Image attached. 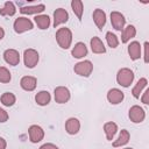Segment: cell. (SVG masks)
Here are the masks:
<instances>
[{
	"instance_id": "cell-1",
	"label": "cell",
	"mask_w": 149,
	"mask_h": 149,
	"mask_svg": "<svg viewBox=\"0 0 149 149\" xmlns=\"http://www.w3.org/2000/svg\"><path fill=\"white\" fill-rule=\"evenodd\" d=\"M56 41L62 49H69L72 43V31L66 27L59 28L56 31Z\"/></svg>"
},
{
	"instance_id": "cell-2",
	"label": "cell",
	"mask_w": 149,
	"mask_h": 149,
	"mask_svg": "<svg viewBox=\"0 0 149 149\" xmlns=\"http://www.w3.org/2000/svg\"><path fill=\"white\" fill-rule=\"evenodd\" d=\"M134 80V72L128 68H122L116 73V81L122 87H129Z\"/></svg>"
},
{
	"instance_id": "cell-3",
	"label": "cell",
	"mask_w": 149,
	"mask_h": 149,
	"mask_svg": "<svg viewBox=\"0 0 149 149\" xmlns=\"http://www.w3.org/2000/svg\"><path fill=\"white\" fill-rule=\"evenodd\" d=\"M13 28L15 30V33L17 34H22L24 31L31 30L34 28V23L30 19L24 17V16H20L17 19H15L14 23H13Z\"/></svg>"
},
{
	"instance_id": "cell-4",
	"label": "cell",
	"mask_w": 149,
	"mask_h": 149,
	"mask_svg": "<svg viewBox=\"0 0 149 149\" xmlns=\"http://www.w3.org/2000/svg\"><path fill=\"white\" fill-rule=\"evenodd\" d=\"M73 71L74 73H77L78 76H81V77H88L92 71H93V64L91 61H81V62H78L77 64H74L73 66Z\"/></svg>"
},
{
	"instance_id": "cell-5",
	"label": "cell",
	"mask_w": 149,
	"mask_h": 149,
	"mask_svg": "<svg viewBox=\"0 0 149 149\" xmlns=\"http://www.w3.org/2000/svg\"><path fill=\"white\" fill-rule=\"evenodd\" d=\"M38 52L35 50V49H26L24 52H23V62H24V65L28 68V69H33L37 65L38 63Z\"/></svg>"
},
{
	"instance_id": "cell-6",
	"label": "cell",
	"mask_w": 149,
	"mask_h": 149,
	"mask_svg": "<svg viewBox=\"0 0 149 149\" xmlns=\"http://www.w3.org/2000/svg\"><path fill=\"white\" fill-rule=\"evenodd\" d=\"M54 98H55V101L57 104H65L71 98L70 90L65 86H57L54 90Z\"/></svg>"
},
{
	"instance_id": "cell-7",
	"label": "cell",
	"mask_w": 149,
	"mask_h": 149,
	"mask_svg": "<svg viewBox=\"0 0 149 149\" xmlns=\"http://www.w3.org/2000/svg\"><path fill=\"white\" fill-rule=\"evenodd\" d=\"M128 116H129V119H130L132 122H134V123H141L146 119V112L139 105H134V106H132L129 108Z\"/></svg>"
},
{
	"instance_id": "cell-8",
	"label": "cell",
	"mask_w": 149,
	"mask_h": 149,
	"mask_svg": "<svg viewBox=\"0 0 149 149\" xmlns=\"http://www.w3.org/2000/svg\"><path fill=\"white\" fill-rule=\"evenodd\" d=\"M28 134H29V140L33 143H37L43 140L44 137V130L41 126L37 125H31L28 128Z\"/></svg>"
},
{
	"instance_id": "cell-9",
	"label": "cell",
	"mask_w": 149,
	"mask_h": 149,
	"mask_svg": "<svg viewBox=\"0 0 149 149\" xmlns=\"http://www.w3.org/2000/svg\"><path fill=\"white\" fill-rule=\"evenodd\" d=\"M111 23H112V27L115 30L121 31L125 28L126 19L120 12H112L111 13Z\"/></svg>"
},
{
	"instance_id": "cell-10",
	"label": "cell",
	"mask_w": 149,
	"mask_h": 149,
	"mask_svg": "<svg viewBox=\"0 0 149 149\" xmlns=\"http://www.w3.org/2000/svg\"><path fill=\"white\" fill-rule=\"evenodd\" d=\"M3 59L7 64L12 66H16L20 63V54L15 49H7L3 52Z\"/></svg>"
},
{
	"instance_id": "cell-11",
	"label": "cell",
	"mask_w": 149,
	"mask_h": 149,
	"mask_svg": "<svg viewBox=\"0 0 149 149\" xmlns=\"http://www.w3.org/2000/svg\"><path fill=\"white\" fill-rule=\"evenodd\" d=\"M123 98H125V94H123V92H122L121 90H119V88H115V87H114V88H111V90L107 92V100H108V102L112 104V105H118V104L122 102Z\"/></svg>"
},
{
	"instance_id": "cell-12",
	"label": "cell",
	"mask_w": 149,
	"mask_h": 149,
	"mask_svg": "<svg viewBox=\"0 0 149 149\" xmlns=\"http://www.w3.org/2000/svg\"><path fill=\"white\" fill-rule=\"evenodd\" d=\"M69 20V14L66 12V9L64 8H57L54 12V27H58L59 24H63L65 22H68Z\"/></svg>"
},
{
	"instance_id": "cell-13",
	"label": "cell",
	"mask_w": 149,
	"mask_h": 149,
	"mask_svg": "<svg viewBox=\"0 0 149 149\" xmlns=\"http://www.w3.org/2000/svg\"><path fill=\"white\" fill-rule=\"evenodd\" d=\"M65 130L70 135H76L80 130V121L77 118H69L65 121Z\"/></svg>"
},
{
	"instance_id": "cell-14",
	"label": "cell",
	"mask_w": 149,
	"mask_h": 149,
	"mask_svg": "<svg viewBox=\"0 0 149 149\" xmlns=\"http://www.w3.org/2000/svg\"><path fill=\"white\" fill-rule=\"evenodd\" d=\"M20 85L21 87L24 90V91H28V92H31L36 88V85H37V79L33 76H24L21 78L20 80Z\"/></svg>"
},
{
	"instance_id": "cell-15",
	"label": "cell",
	"mask_w": 149,
	"mask_h": 149,
	"mask_svg": "<svg viewBox=\"0 0 149 149\" xmlns=\"http://www.w3.org/2000/svg\"><path fill=\"white\" fill-rule=\"evenodd\" d=\"M93 21H94L95 26L98 27V29L102 30V28L106 24V13L100 8L94 9V12H93Z\"/></svg>"
},
{
	"instance_id": "cell-16",
	"label": "cell",
	"mask_w": 149,
	"mask_h": 149,
	"mask_svg": "<svg viewBox=\"0 0 149 149\" xmlns=\"http://www.w3.org/2000/svg\"><path fill=\"white\" fill-rule=\"evenodd\" d=\"M71 54H72V57H73V58H77V59L85 57V56L87 55V47H86V44H85L84 42H78V43H76L74 47L72 48Z\"/></svg>"
},
{
	"instance_id": "cell-17",
	"label": "cell",
	"mask_w": 149,
	"mask_h": 149,
	"mask_svg": "<svg viewBox=\"0 0 149 149\" xmlns=\"http://www.w3.org/2000/svg\"><path fill=\"white\" fill-rule=\"evenodd\" d=\"M141 44L137 41H133L129 43L128 45V55L130 57V59L136 61L141 57Z\"/></svg>"
},
{
	"instance_id": "cell-18",
	"label": "cell",
	"mask_w": 149,
	"mask_h": 149,
	"mask_svg": "<svg viewBox=\"0 0 149 149\" xmlns=\"http://www.w3.org/2000/svg\"><path fill=\"white\" fill-rule=\"evenodd\" d=\"M90 45H91V50L93 54H105L106 52V48H105V44L102 43V41L94 36L91 38L90 41Z\"/></svg>"
},
{
	"instance_id": "cell-19",
	"label": "cell",
	"mask_w": 149,
	"mask_h": 149,
	"mask_svg": "<svg viewBox=\"0 0 149 149\" xmlns=\"http://www.w3.org/2000/svg\"><path fill=\"white\" fill-rule=\"evenodd\" d=\"M129 139H130V134L127 129H121L118 139L113 142V147L114 148H121L123 146H126L128 142H129Z\"/></svg>"
},
{
	"instance_id": "cell-20",
	"label": "cell",
	"mask_w": 149,
	"mask_h": 149,
	"mask_svg": "<svg viewBox=\"0 0 149 149\" xmlns=\"http://www.w3.org/2000/svg\"><path fill=\"white\" fill-rule=\"evenodd\" d=\"M44 9H45V6H44L43 3H38V5H35V6H24V7H21L19 10H20L21 14L30 15V14H38V13H42Z\"/></svg>"
},
{
	"instance_id": "cell-21",
	"label": "cell",
	"mask_w": 149,
	"mask_h": 149,
	"mask_svg": "<svg viewBox=\"0 0 149 149\" xmlns=\"http://www.w3.org/2000/svg\"><path fill=\"white\" fill-rule=\"evenodd\" d=\"M136 35V28L133 24L127 26L126 28L122 29V35H121V42L122 43H128L132 38H134Z\"/></svg>"
},
{
	"instance_id": "cell-22",
	"label": "cell",
	"mask_w": 149,
	"mask_h": 149,
	"mask_svg": "<svg viewBox=\"0 0 149 149\" xmlns=\"http://www.w3.org/2000/svg\"><path fill=\"white\" fill-rule=\"evenodd\" d=\"M104 132H105V135H106V139L108 141H112L114 135L116 134L118 132V125L113 121H108L104 125Z\"/></svg>"
},
{
	"instance_id": "cell-23",
	"label": "cell",
	"mask_w": 149,
	"mask_h": 149,
	"mask_svg": "<svg viewBox=\"0 0 149 149\" xmlns=\"http://www.w3.org/2000/svg\"><path fill=\"white\" fill-rule=\"evenodd\" d=\"M51 100V95L48 91H40L35 95V101L40 106H47Z\"/></svg>"
},
{
	"instance_id": "cell-24",
	"label": "cell",
	"mask_w": 149,
	"mask_h": 149,
	"mask_svg": "<svg viewBox=\"0 0 149 149\" xmlns=\"http://www.w3.org/2000/svg\"><path fill=\"white\" fill-rule=\"evenodd\" d=\"M34 21L35 23L37 24V27L42 30L44 29H48L49 26H50V17L48 15H44V14H40V15H36L34 17Z\"/></svg>"
},
{
	"instance_id": "cell-25",
	"label": "cell",
	"mask_w": 149,
	"mask_h": 149,
	"mask_svg": "<svg viewBox=\"0 0 149 149\" xmlns=\"http://www.w3.org/2000/svg\"><path fill=\"white\" fill-rule=\"evenodd\" d=\"M147 84H148L147 78H140V79L137 80V83L135 84V86L133 87V90H132L133 97L136 98V99L140 98V94L142 93V91H143V88L147 86Z\"/></svg>"
},
{
	"instance_id": "cell-26",
	"label": "cell",
	"mask_w": 149,
	"mask_h": 149,
	"mask_svg": "<svg viewBox=\"0 0 149 149\" xmlns=\"http://www.w3.org/2000/svg\"><path fill=\"white\" fill-rule=\"evenodd\" d=\"M71 8L72 12L74 13V15L77 16V19L79 21H81L83 17V13H84V5L80 0H72L71 1Z\"/></svg>"
},
{
	"instance_id": "cell-27",
	"label": "cell",
	"mask_w": 149,
	"mask_h": 149,
	"mask_svg": "<svg viewBox=\"0 0 149 149\" xmlns=\"http://www.w3.org/2000/svg\"><path fill=\"white\" fill-rule=\"evenodd\" d=\"M0 101H1V104H2L3 106L10 107V106H13V105L15 104L16 97H15V94L12 93V92H5V93H2V95L0 97Z\"/></svg>"
},
{
	"instance_id": "cell-28",
	"label": "cell",
	"mask_w": 149,
	"mask_h": 149,
	"mask_svg": "<svg viewBox=\"0 0 149 149\" xmlns=\"http://www.w3.org/2000/svg\"><path fill=\"white\" fill-rule=\"evenodd\" d=\"M15 13H16V8L12 1L5 2L3 7L0 9V15H2V16H13Z\"/></svg>"
},
{
	"instance_id": "cell-29",
	"label": "cell",
	"mask_w": 149,
	"mask_h": 149,
	"mask_svg": "<svg viewBox=\"0 0 149 149\" xmlns=\"http://www.w3.org/2000/svg\"><path fill=\"white\" fill-rule=\"evenodd\" d=\"M106 42H107L108 47H111L112 49H115L119 45V38L112 31H107L106 33Z\"/></svg>"
},
{
	"instance_id": "cell-30",
	"label": "cell",
	"mask_w": 149,
	"mask_h": 149,
	"mask_svg": "<svg viewBox=\"0 0 149 149\" xmlns=\"http://www.w3.org/2000/svg\"><path fill=\"white\" fill-rule=\"evenodd\" d=\"M10 79H12V74L9 70L5 66H0V83L7 84L10 81Z\"/></svg>"
},
{
	"instance_id": "cell-31",
	"label": "cell",
	"mask_w": 149,
	"mask_h": 149,
	"mask_svg": "<svg viewBox=\"0 0 149 149\" xmlns=\"http://www.w3.org/2000/svg\"><path fill=\"white\" fill-rule=\"evenodd\" d=\"M8 118H9L8 113H7V112H6L3 108H1V107H0V123L6 122V121L8 120Z\"/></svg>"
},
{
	"instance_id": "cell-32",
	"label": "cell",
	"mask_w": 149,
	"mask_h": 149,
	"mask_svg": "<svg viewBox=\"0 0 149 149\" xmlns=\"http://www.w3.org/2000/svg\"><path fill=\"white\" fill-rule=\"evenodd\" d=\"M143 48H144V63H149V43L148 42H144L143 44Z\"/></svg>"
},
{
	"instance_id": "cell-33",
	"label": "cell",
	"mask_w": 149,
	"mask_h": 149,
	"mask_svg": "<svg viewBox=\"0 0 149 149\" xmlns=\"http://www.w3.org/2000/svg\"><path fill=\"white\" fill-rule=\"evenodd\" d=\"M141 101L144 105H148L149 104V88H146V91L143 92V94L141 97Z\"/></svg>"
},
{
	"instance_id": "cell-34",
	"label": "cell",
	"mask_w": 149,
	"mask_h": 149,
	"mask_svg": "<svg viewBox=\"0 0 149 149\" xmlns=\"http://www.w3.org/2000/svg\"><path fill=\"white\" fill-rule=\"evenodd\" d=\"M40 149H58V147L54 143H44L40 147Z\"/></svg>"
},
{
	"instance_id": "cell-35",
	"label": "cell",
	"mask_w": 149,
	"mask_h": 149,
	"mask_svg": "<svg viewBox=\"0 0 149 149\" xmlns=\"http://www.w3.org/2000/svg\"><path fill=\"white\" fill-rule=\"evenodd\" d=\"M7 147V142L3 137H0V149H6Z\"/></svg>"
},
{
	"instance_id": "cell-36",
	"label": "cell",
	"mask_w": 149,
	"mask_h": 149,
	"mask_svg": "<svg viewBox=\"0 0 149 149\" xmlns=\"http://www.w3.org/2000/svg\"><path fill=\"white\" fill-rule=\"evenodd\" d=\"M3 36H5V30H3L2 27H0V40H2Z\"/></svg>"
},
{
	"instance_id": "cell-37",
	"label": "cell",
	"mask_w": 149,
	"mask_h": 149,
	"mask_svg": "<svg viewBox=\"0 0 149 149\" xmlns=\"http://www.w3.org/2000/svg\"><path fill=\"white\" fill-rule=\"evenodd\" d=\"M121 149H133L132 147H127V148H121Z\"/></svg>"
}]
</instances>
